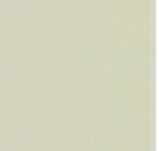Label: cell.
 I'll list each match as a JSON object with an SVG mask.
<instances>
[]
</instances>
